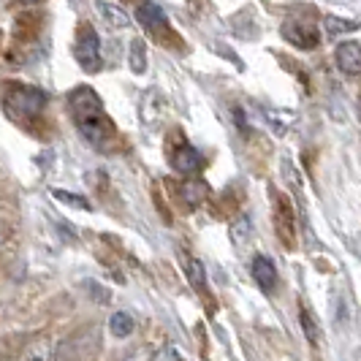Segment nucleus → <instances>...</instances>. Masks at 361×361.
I'll list each match as a JSON object with an SVG mask.
<instances>
[{"instance_id": "obj_1", "label": "nucleus", "mask_w": 361, "mask_h": 361, "mask_svg": "<svg viewBox=\"0 0 361 361\" xmlns=\"http://www.w3.org/2000/svg\"><path fill=\"white\" fill-rule=\"evenodd\" d=\"M68 106H71V114L76 120V128L79 133L90 142L92 147H104L114 139V126L104 111V104L101 98L95 95L92 87H76L68 98Z\"/></svg>"}, {"instance_id": "obj_2", "label": "nucleus", "mask_w": 361, "mask_h": 361, "mask_svg": "<svg viewBox=\"0 0 361 361\" xmlns=\"http://www.w3.org/2000/svg\"><path fill=\"white\" fill-rule=\"evenodd\" d=\"M47 104V95L33 87H19L6 98V111L11 114V120L19 117H36L38 111Z\"/></svg>"}, {"instance_id": "obj_3", "label": "nucleus", "mask_w": 361, "mask_h": 361, "mask_svg": "<svg viewBox=\"0 0 361 361\" xmlns=\"http://www.w3.org/2000/svg\"><path fill=\"white\" fill-rule=\"evenodd\" d=\"M76 60L87 73H98L101 68V41L90 25H85L76 38Z\"/></svg>"}, {"instance_id": "obj_4", "label": "nucleus", "mask_w": 361, "mask_h": 361, "mask_svg": "<svg viewBox=\"0 0 361 361\" xmlns=\"http://www.w3.org/2000/svg\"><path fill=\"white\" fill-rule=\"evenodd\" d=\"M334 60L340 66V71L348 76H359L361 73V47L359 41H343L334 52Z\"/></svg>"}, {"instance_id": "obj_5", "label": "nucleus", "mask_w": 361, "mask_h": 361, "mask_svg": "<svg viewBox=\"0 0 361 361\" xmlns=\"http://www.w3.org/2000/svg\"><path fill=\"white\" fill-rule=\"evenodd\" d=\"M95 8H98V17L104 19V25L109 30H128L130 27V17H128V11L123 6H117L111 0H98Z\"/></svg>"}, {"instance_id": "obj_6", "label": "nucleus", "mask_w": 361, "mask_h": 361, "mask_svg": "<svg viewBox=\"0 0 361 361\" xmlns=\"http://www.w3.org/2000/svg\"><path fill=\"white\" fill-rule=\"evenodd\" d=\"M283 38L290 41L293 47H299V49H312L318 44V30H312L310 25H302V22H286L283 25Z\"/></svg>"}, {"instance_id": "obj_7", "label": "nucleus", "mask_w": 361, "mask_h": 361, "mask_svg": "<svg viewBox=\"0 0 361 361\" xmlns=\"http://www.w3.org/2000/svg\"><path fill=\"white\" fill-rule=\"evenodd\" d=\"M253 280L264 293H271L277 286V269L267 255H255L253 258Z\"/></svg>"}, {"instance_id": "obj_8", "label": "nucleus", "mask_w": 361, "mask_h": 361, "mask_svg": "<svg viewBox=\"0 0 361 361\" xmlns=\"http://www.w3.org/2000/svg\"><path fill=\"white\" fill-rule=\"evenodd\" d=\"M136 19L145 25L147 30H152V33L169 30V19H166L161 6H155V3H142V6L136 8Z\"/></svg>"}, {"instance_id": "obj_9", "label": "nucleus", "mask_w": 361, "mask_h": 361, "mask_svg": "<svg viewBox=\"0 0 361 361\" xmlns=\"http://www.w3.org/2000/svg\"><path fill=\"white\" fill-rule=\"evenodd\" d=\"M171 161H174V169L182 171V174H196V171H201V166H204V158H201L193 147H188V145H182L180 149L174 152Z\"/></svg>"}, {"instance_id": "obj_10", "label": "nucleus", "mask_w": 361, "mask_h": 361, "mask_svg": "<svg viewBox=\"0 0 361 361\" xmlns=\"http://www.w3.org/2000/svg\"><path fill=\"white\" fill-rule=\"evenodd\" d=\"M133 329H136V321H133V315L126 312V310H117V312L109 318V331H111V337H117V340L130 337Z\"/></svg>"}, {"instance_id": "obj_11", "label": "nucleus", "mask_w": 361, "mask_h": 361, "mask_svg": "<svg viewBox=\"0 0 361 361\" xmlns=\"http://www.w3.org/2000/svg\"><path fill=\"white\" fill-rule=\"evenodd\" d=\"M128 63H130V71H133V73H145L147 71V52H145V41H142V38H133V41H130V54H128Z\"/></svg>"}, {"instance_id": "obj_12", "label": "nucleus", "mask_w": 361, "mask_h": 361, "mask_svg": "<svg viewBox=\"0 0 361 361\" xmlns=\"http://www.w3.org/2000/svg\"><path fill=\"white\" fill-rule=\"evenodd\" d=\"M185 271H188V280L193 288L207 290V271H204L199 258H185Z\"/></svg>"}, {"instance_id": "obj_13", "label": "nucleus", "mask_w": 361, "mask_h": 361, "mask_svg": "<svg viewBox=\"0 0 361 361\" xmlns=\"http://www.w3.org/2000/svg\"><path fill=\"white\" fill-rule=\"evenodd\" d=\"M324 27H326V36L329 38H340V36H345V33H353V30H356V22L340 19V17H326Z\"/></svg>"}, {"instance_id": "obj_14", "label": "nucleus", "mask_w": 361, "mask_h": 361, "mask_svg": "<svg viewBox=\"0 0 361 361\" xmlns=\"http://www.w3.org/2000/svg\"><path fill=\"white\" fill-rule=\"evenodd\" d=\"M247 239H250V217L242 215L234 226H231V242H234L236 247H245Z\"/></svg>"}, {"instance_id": "obj_15", "label": "nucleus", "mask_w": 361, "mask_h": 361, "mask_svg": "<svg viewBox=\"0 0 361 361\" xmlns=\"http://www.w3.org/2000/svg\"><path fill=\"white\" fill-rule=\"evenodd\" d=\"M302 329H305V337L310 340L312 348L321 343V329L315 324V315H312L307 307H302Z\"/></svg>"}, {"instance_id": "obj_16", "label": "nucleus", "mask_w": 361, "mask_h": 361, "mask_svg": "<svg viewBox=\"0 0 361 361\" xmlns=\"http://www.w3.org/2000/svg\"><path fill=\"white\" fill-rule=\"evenodd\" d=\"M22 361H52V350H49V345L41 340V343H33L25 350Z\"/></svg>"}, {"instance_id": "obj_17", "label": "nucleus", "mask_w": 361, "mask_h": 361, "mask_svg": "<svg viewBox=\"0 0 361 361\" xmlns=\"http://www.w3.org/2000/svg\"><path fill=\"white\" fill-rule=\"evenodd\" d=\"M204 196H207V185L204 182H188L185 185V199L190 201V204H199Z\"/></svg>"}, {"instance_id": "obj_18", "label": "nucleus", "mask_w": 361, "mask_h": 361, "mask_svg": "<svg viewBox=\"0 0 361 361\" xmlns=\"http://www.w3.org/2000/svg\"><path fill=\"white\" fill-rule=\"evenodd\" d=\"M52 196L57 201H66V204H71V207H82V209H90L87 199H82V196H73V193H66V190H52Z\"/></svg>"}, {"instance_id": "obj_19", "label": "nucleus", "mask_w": 361, "mask_h": 361, "mask_svg": "<svg viewBox=\"0 0 361 361\" xmlns=\"http://www.w3.org/2000/svg\"><path fill=\"white\" fill-rule=\"evenodd\" d=\"M22 3H38V0H22Z\"/></svg>"}]
</instances>
